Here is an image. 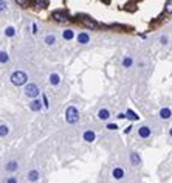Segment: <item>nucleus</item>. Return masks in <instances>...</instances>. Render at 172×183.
<instances>
[{
	"label": "nucleus",
	"mask_w": 172,
	"mask_h": 183,
	"mask_svg": "<svg viewBox=\"0 0 172 183\" xmlns=\"http://www.w3.org/2000/svg\"><path fill=\"white\" fill-rule=\"evenodd\" d=\"M65 120H67V123H70V124H74L79 120V113H78L76 107H73V106L68 107L67 112H65Z\"/></svg>",
	"instance_id": "obj_1"
},
{
	"label": "nucleus",
	"mask_w": 172,
	"mask_h": 183,
	"mask_svg": "<svg viewBox=\"0 0 172 183\" xmlns=\"http://www.w3.org/2000/svg\"><path fill=\"white\" fill-rule=\"evenodd\" d=\"M26 79H28V76L23 71H14L11 74V82L14 85H23L26 82Z\"/></svg>",
	"instance_id": "obj_2"
},
{
	"label": "nucleus",
	"mask_w": 172,
	"mask_h": 183,
	"mask_svg": "<svg viewBox=\"0 0 172 183\" xmlns=\"http://www.w3.org/2000/svg\"><path fill=\"white\" fill-rule=\"evenodd\" d=\"M51 17H53L54 22H58V23H67L68 20H70V17H68V14L65 11H54L51 14Z\"/></svg>",
	"instance_id": "obj_3"
},
{
	"label": "nucleus",
	"mask_w": 172,
	"mask_h": 183,
	"mask_svg": "<svg viewBox=\"0 0 172 183\" xmlns=\"http://www.w3.org/2000/svg\"><path fill=\"white\" fill-rule=\"evenodd\" d=\"M79 19H81V22L84 23V26H87V28H90V30H98V22H95L93 19H90V17H87V16H79Z\"/></svg>",
	"instance_id": "obj_4"
},
{
	"label": "nucleus",
	"mask_w": 172,
	"mask_h": 183,
	"mask_svg": "<svg viewBox=\"0 0 172 183\" xmlns=\"http://www.w3.org/2000/svg\"><path fill=\"white\" fill-rule=\"evenodd\" d=\"M25 95H26V96H30V98H36L37 95H39L37 85L36 84H28V85L25 87Z\"/></svg>",
	"instance_id": "obj_5"
},
{
	"label": "nucleus",
	"mask_w": 172,
	"mask_h": 183,
	"mask_svg": "<svg viewBox=\"0 0 172 183\" xmlns=\"http://www.w3.org/2000/svg\"><path fill=\"white\" fill-rule=\"evenodd\" d=\"M138 135H140L141 138H147V137H150V129H149L147 126L140 127V129H138Z\"/></svg>",
	"instance_id": "obj_6"
},
{
	"label": "nucleus",
	"mask_w": 172,
	"mask_h": 183,
	"mask_svg": "<svg viewBox=\"0 0 172 183\" xmlns=\"http://www.w3.org/2000/svg\"><path fill=\"white\" fill-rule=\"evenodd\" d=\"M78 42L82 44V45H85L90 42V36L87 34V33H81V34H78Z\"/></svg>",
	"instance_id": "obj_7"
},
{
	"label": "nucleus",
	"mask_w": 172,
	"mask_h": 183,
	"mask_svg": "<svg viewBox=\"0 0 172 183\" xmlns=\"http://www.w3.org/2000/svg\"><path fill=\"white\" fill-rule=\"evenodd\" d=\"M40 107H42V104H40L39 99H33V101H31V104H30V109H31V110L37 112V110H40Z\"/></svg>",
	"instance_id": "obj_8"
},
{
	"label": "nucleus",
	"mask_w": 172,
	"mask_h": 183,
	"mask_svg": "<svg viewBox=\"0 0 172 183\" xmlns=\"http://www.w3.org/2000/svg\"><path fill=\"white\" fill-rule=\"evenodd\" d=\"M130 161H132L133 166H140V157H138V154H136V152L130 154Z\"/></svg>",
	"instance_id": "obj_9"
},
{
	"label": "nucleus",
	"mask_w": 172,
	"mask_h": 183,
	"mask_svg": "<svg viewBox=\"0 0 172 183\" xmlns=\"http://www.w3.org/2000/svg\"><path fill=\"white\" fill-rule=\"evenodd\" d=\"M84 140L88 141V143H90V141H93V140H95V132H93V131H85V132H84Z\"/></svg>",
	"instance_id": "obj_10"
},
{
	"label": "nucleus",
	"mask_w": 172,
	"mask_h": 183,
	"mask_svg": "<svg viewBox=\"0 0 172 183\" xmlns=\"http://www.w3.org/2000/svg\"><path fill=\"white\" fill-rule=\"evenodd\" d=\"M113 177L118 179V180L122 179V177H124V171H122L121 168H115V169H113Z\"/></svg>",
	"instance_id": "obj_11"
},
{
	"label": "nucleus",
	"mask_w": 172,
	"mask_h": 183,
	"mask_svg": "<svg viewBox=\"0 0 172 183\" xmlns=\"http://www.w3.org/2000/svg\"><path fill=\"white\" fill-rule=\"evenodd\" d=\"M160 117H161L163 120H168V118H171V110L168 109V107H164V109H161V110H160Z\"/></svg>",
	"instance_id": "obj_12"
},
{
	"label": "nucleus",
	"mask_w": 172,
	"mask_h": 183,
	"mask_svg": "<svg viewBox=\"0 0 172 183\" xmlns=\"http://www.w3.org/2000/svg\"><path fill=\"white\" fill-rule=\"evenodd\" d=\"M50 82L53 84V85H58L59 82H60V78H59V74H56V73H53L51 76H50Z\"/></svg>",
	"instance_id": "obj_13"
},
{
	"label": "nucleus",
	"mask_w": 172,
	"mask_h": 183,
	"mask_svg": "<svg viewBox=\"0 0 172 183\" xmlns=\"http://www.w3.org/2000/svg\"><path fill=\"white\" fill-rule=\"evenodd\" d=\"M34 6H36V8H47L48 2L47 0H36V2H34Z\"/></svg>",
	"instance_id": "obj_14"
},
{
	"label": "nucleus",
	"mask_w": 172,
	"mask_h": 183,
	"mask_svg": "<svg viewBox=\"0 0 172 183\" xmlns=\"http://www.w3.org/2000/svg\"><path fill=\"white\" fill-rule=\"evenodd\" d=\"M98 117H99L101 120H107V118L110 117V113H109V110H107V109H101V110H99V113H98Z\"/></svg>",
	"instance_id": "obj_15"
},
{
	"label": "nucleus",
	"mask_w": 172,
	"mask_h": 183,
	"mask_svg": "<svg viewBox=\"0 0 172 183\" xmlns=\"http://www.w3.org/2000/svg\"><path fill=\"white\" fill-rule=\"evenodd\" d=\"M28 179H30L31 182H36V180L39 179V172L33 169V171H30V172H28Z\"/></svg>",
	"instance_id": "obj_16"
},
{
	"label": "nucleus",
	"mask_w": 172,
	"mask_h": 183,
	"mask_svg": "<svg viewBox=\"0 0 172 183\" xmlns=\"http://www.w3.org/2000/svg\"><path fill=\"white\" fill-rule=\"evenodd\" d=\"M124 9L129 11V12H135V11H136V5H135V3H126Z\"/></svg>",
	"instance_id": "obj_17"
},
{
	"label": "nucleus",
	"mask_w": 172,
	"mask_h": 183,
	"mask_svg": "<svg viewBox=\"0 0 172 183\" xmlns=\"http://www.w3.org/2000/svg\"><path fill=\"white\" fill-rule=\"evenodd\" d=\"M62 36H64V39H67V40H70V39H73V37H74V33H73L71 30H65Z\"/></svg>",
	"instance_id": "obj_18"
},
{
	"label": "nucleus",
	"mask_w": 172,
	"mask_h": 183,
	"mask_svg": "<svg viewBox=\"0 0 172 183\" xmlns=\"http://www.w3.org/2000/svg\"><path fill=\"white\" fill-rule=\"evenodd\" d=\"M5 34H6V36H8V37H12V36H14V34H16V30H14V28H12V26H8V28H6V30H5Z\"/></svg>",
	"instance_id": "obj_19"
},
{
	"label": "nucleus",
	"mask_w": 172,
	"mask_h": 183,
	"mask_svg": "<svg viewBox=\"0 0 172 183\" xmlns=\"http://www.w3.org/2000/svg\"><path fill=\"white\" fill-rule=\"evenodd\" d=\"M164 11L169 12V14L172 12V0H168V2L164 3Z\"/></svg>",
	"instance_id": "obj_20"
},
{
	"label": "nucleus",
	"mask_w": 172,
	"mask_h": 183,
	"mask_svg": "<svg viewBox=\"0 0 172 183\" xmlns=\"http://www.w3.org/2000/svg\"><path fill=\"white\" fill-rule=\"evenodd\" d=\"M6 169H8V171H16V169H17V163H16V161H9V163L6 165Z\"/></svg>",
	"instance_id": "obj_21"
},
{
	"label": "nucleus",
	"mask_w": 172,
	"mask_h": 183,
	"mask_svg": "<svg viewBox=\"0 0 172 183\" xmlns=\"http://www.w3.org/2000/svg\"><path fill=\"white\" fill-rule=\"evenodd\" d=\"M45 42H47V45H53L54 42H56V37L50 34V36H47V37H45Z\"/></svg>",
	"instance_id": "obj_22"
},
{
	"label": "nucleus",
	"mask_w": 172,
	"mask_h": 183,
	"mask_svg": "<svg viewBox=\"0 0 172 183\" xmlns=\"http://www.w3.org/2000/svg\"><path fill=\"white\" fill-rule=\"evenodd\" d=\"M8 127L6 126H0V137H6V135H8Z\"/></svg>",
	"instance_id": "obj_23"
},
{
	"label": "nucleus",
	"mask_w": 172,
	"mask_h": 183,
	"mask_svg": "<svg viewBox=\"0 0 172 183\" xmlns=\"http://www.w3.org/2000/svg\"><path fill=\"white\" fill-rule=\"evenodd\" d=\"M0 62H2V64L8 62V55H6L5 51H0Z\"/></svg>",
	"instance_id": "obj_24"
},
{
	"label": "nucleus",
	"mask_w": 172,
	"mask_h": 183,
	"mask_svg": "<svg viewBox=\"0 0 172 183\" xmlns=\"http://www.w3.org/2000/svg\"><path fill=\"white\" fill-rule=\"evenodd\" d=\"M127 118H130V120H138V117H136V113L133 112V110H127Z\"/></svg>",
	"instance_id": "obj_25"
},
{
	"label": "nucleus",
	"mask_w": 172,
	"mask_h": 183,
	"mask_svg": "<svg viewBox=\"0 0 172 183\" xmlns=\"http://www.w3.org/2000/svg\"><path fill=\"white\" fill-rule=\"evenodd\" d=\"M122 65H124V67H130V65H132V58H124V59H122Z\"/></svg>",
	"instance_id": "obj_26"
},
{
	"label": "nucleus",
	"mask_w": 172,
	"mask_h": 183,
	"mask_svg": "<svg viewBox=\"0 0 172 183\" xmlns=\"http://www.w3.org/2000/svg\"><path fill=\"white\" fill-rule=\"evenodd\" d=\"M16 3H17V5H20V6H23V8H25V6H28V5H30V2H28V0H17Z\"/></svg>",
	"instance_id": "obj_27"
},
{
	"label": "nucleus",
	"mask_w": 172,
	"mask_h": 183,
	"mask_svg": "<svg viewBox=\"0 0 172 183\" xmlns=\"http://www.w3.org/2000/svg\"><path fill=\"white\" fill-rule=\"evenodd\" d=\"M107 129H109V131H116V129H118V126L113 124V123H110V124H107Z\"/></svg>",
	"instance_id": "obj_28"
},
{
	"label": "nucleus",
	"mask_w": 172,
	"mask_h": 183,
	"mask_svg": "<svg viewBox=\"0 0 172 183\" xmlns=\"http://www.w3.org/2000/svg\"><path fill=\"white\" fill-rule=\"evenodd\" d=\"M6 183H17V180H16L14 177H11V179H8V180H6Z\"/></svg>",
	"instance_id": "obj_29"
},
{
	"label": "nucleus",
	"mask_w": 172,
	"mask_h": 183,
	"mask_svg": "<svg viewBox=\"0 0 172 183\" xmlns=\"http://www.w3.org/2000/svg\"><path fill=\"white\" fill-rule=\"evenodd\" d=\"M5 8H6V3L5 2H0V11H3Z\"/></svg>",
	"instance_id": "obj_30"
},
{
	"label": "nucleus",
	"mask_w": 172,
	"mask_h": 183,
	"mask_svg": "<svg viewBox=\"0 0 172 183\" xmlns=\"http://www.w3.org/2000/svg\"><path fill=\"white\" fill-rule=\"evenodd\" d=\"M130 131H132V126H127V127L124 129V132H126V133H130Z\"/></svg>",
	"instance_id": "obj_31"
},
{
	"label": "nucleus",
	"mask_w": 172,
	"mask_h": 183,
	"mask_svg": "<svg viewBox=\"0 0 172 183\" xmlns=\"http://www.w3.org/2000/svg\"><path fill=\"white\" fill-rule=\"evenodd\" d=\"M33 33H34V34L37 33V25L36 23H33Z\"/></svg>",
	"instance_id": "obj_32"
},
{
	"label": "nucleus",
	"mask_w": 172,
	"mask_h": 183,
	"mask_svg": "<svg viewBox=\"0 0 172 183\" xmlns=\"http://www.w3.org/2000/svg\"><path fill=\"white\" fill-rule=\"evenodd\" d=\"M44 106L48 109V99H47V96H44Z\"/></svg>",
	"instance_id": "obj_33"
},
{
	"label": "nucleus",
	"mask_w": 172,
	"mask_h": 183,
	"mask_svg": "<svg viewBox=\"0 0 172 183\" xmlns=\"http://www.w3.org/2000/svg\"><path fill=\"white\" fill-rule=\"evenodd\" d=\"M161 42H163V44H166V42H168V37H166V36H163V37H161Z\"/></svg>",
	"instance_id": "obj_34"
},
{
	"label": "nucleus",
	"mask_w": 172,
	"mask_h": 183,
	"mask_svg": "<svg viewBox=\"0 0 172 183\" xmlns=\"http://www.w3.org/2000/svg\"><path fill=\"white\" fill-rule=\"evenodd\" d=\"M118 118L122 120V118H126V115H124V113H120V115H118Z\"/></svg>",
	"instance_id": "obj_35"
},
{
	"label": "nucleus",
	"mask_w": 172,
	"mask_h": 183,
	"mask_svg": "<svg viewBox=\"0 0 172 183\" xmlns=\"http://www.w3.org/2000/svg\"><path fill=\"white\" fill-rule=\"evenodd\" d=\"M171 137H172V127H171Z\"/></svg>",
	"instance_id": "obj_36"
}]
</instances>
